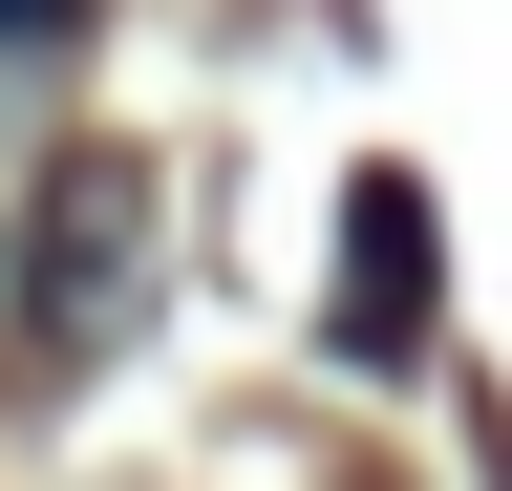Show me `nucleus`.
<instances>
[{
    "instance_id": "obj_1",
    "label": "nucleus",
    "mask_w": 512,
    "mask_h": 491,
    "mask_svg": "<svg viewBox=\"0 0 512 491\" xmlns=\"http://www.w3.org/2000/svg\"><path fill=\"white\" fill-rule=\"evenodd\" d=\"M128 321H150V171H128V150H64L22 193V342L43 363H107Z\"/></svg>"
},
{
    "instance_id": "obj_2",
    "label": "nucleus",
    "mask_w": 512,
    "mask_h": 491,
    "mask_svg": "<svg viewBox=\"0 0 512 491\" xmlns=\"http://www.w3.org/2000/svg\"><path fill=\"white\" fill-rule=\"evenodd\" d=\"M342 363H427V193L406 171L342 193Z\"/></svg>"
}]
</instances>
